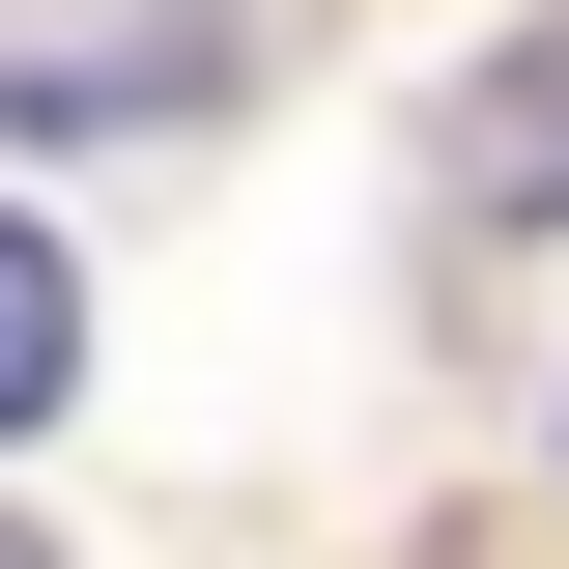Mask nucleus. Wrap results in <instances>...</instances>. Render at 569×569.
<instances>
[{"label": "nucleus", "mask_w": 569, "mask_h": 569, "mask_svg": "<svg viewBox=\"0 0 569 569\" xmlns=\"http://www.w3.org/2000/svg\"><path fill=\"white\" fill-rule=\"evenodd\" d=\"M284 58V0H0V142H171Z\"/></svg>", "instance_id": "obj_1"}, {"label": "nucleus", "mask_w": 569, "mask_h": 569, "mask_svg": "<svg viewBox=\"0 0 569 569\" xmlns=\"http://www.w3.org/2000/svg\"><path fill=\"white\" fill-rule=\"evenodd\" d=\"M456 200H485V228H569V29L485 86V114H456Z\"/></svg>", "instance_id": "obj_2"}, {"label": "nucleus", "mask_w": 569, "mask_h": 569, "mask_svg": "<svg viewBox=\"0 0 569 569\" xmlns=\"http://www.w3.org/2000/svg\"><path fill=\"white\" fill-rule=\"evenodd\" d=\"M58 399H86V257L0 228V427H58Z\"/></svg>", "instance_id": "obj_3"}, {"label": "nucleus", "mask_w": 569, "mask_h": 569, "mask_svg": "<svg viewBox=\"0 0 569 569\" xmlns=\"http://www.w3.org/2000/svg\"><path fill=\"white\" fill-rule=\"evenodd\" d=\"M0 569H58V541H29V512H0Z\"/></svg>", "instance_id": "obj_4"}]
</instances>
